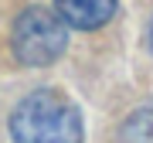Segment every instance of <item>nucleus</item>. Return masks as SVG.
<instances>
[{
  "mask_svg": "<svg viewBox=\"0 0 153 143\" xmlns=\"http://www.w3.org/2000/svg\"><path fill=\"white\" fill-rule=\"evenodd\" d=\"M14 143H82L85 126L78 106L58 89H34L10 112Z\"/></svg>",
  "mask_w": 153,
  "mask_h": 143,
  "instance_id": "1",
  "label": "nucleus"
},
{
  "mask_svg": "<svg viewBox=\"0 0 153 143\" xmlns=\"http://www.w3.org/2000/svg\"><path fill=\"white\" fill-rule=\"evenodd\" d=\"M116 140L119 143H153V102L140 106V109H133L126 116Z\"/></svg>",
  "mask_w": 153,
  "mask_h": 143,
  "instance_id": "4",
  "label": "nucleus"
},
{
  "mask_svg": "<svg viewBox=\"0 0 153 143\" xmlns=\"http://www.w3.org/2000/svg\"><path fill=\"white\" fill-rule=\"evenodd\" d=\"M68 48V28L61 17L48 7H24L14 17L10 28V51L21 65L27 68H44L55 65Z\"/></svg>",
  "mask_w": 153,
  "mask_h": 143,
  "instance_id": "2",
  "label": "nucleus"
},
{
  "mask_svg": "<svg viewBox=\"0 0 153 143\" xmlns=\"http://www.w3.org/2000/svg\"><path fill=\"white\" fill-rule=\"evenodd\" d=\"M119 4L116 0H55V14L65 28L75 31H99L116 17Z\"/></svg>",
  "mask_w": 153,
  "mask_h": 143,
  "instance_id": "3",
  "label": "nucleus"
},
{
  "mask_svg": "<svg viewBox=\"0 0 153 143\" xmlns=\"http://www.w3.org/2000/svg\"><path fill=\"white\" fill-rule=\"evenodd\" d=\"M146 48H150V51H153V21H150V24H146Z\"/></svg>",
  "mask_w": 153,
  "mask_h": 143,
  "instance_id": "5",
  "label": "nucleus"
}]
</instances>
